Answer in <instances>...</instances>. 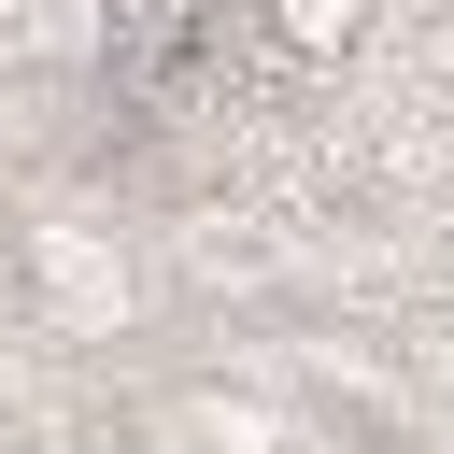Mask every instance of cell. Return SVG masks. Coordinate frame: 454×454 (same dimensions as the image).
Instances as JSON below:
<instances>
[{"mask_svg": "<svg viewBox=\"0 0 454 454\" xmlns=\"http://www.w3.org/2000/svg\"><path fill=\"white\" fill-rule=\"evenodd\" d=\"M284 28H298V43H340V28H355V0H284Z\"/></svg>", "mask_w": 454, "mask_h": 454, "instance_id": "6da1fadb", "label": "cell"}]
</instances>
